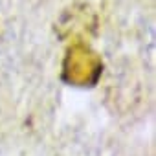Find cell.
<instances>
[{
  "instance_id": "1",
  "label": "cell",
  "mask_w": 156,
  "mask_h": 156,
  "mask_svg": "<svg viewBox=\"0 0 156 156\" xmlns=\"http://www.w3.org/2000/svg\"><path fill=\"white\" fill-rule=\"evenodd\" d=\"M79 55H81V59H77L75 53L70 57L72 59V70H66V72H72V79L73 81H88V73L98 72L96 61L90 55H87V51H81Z\"/></svg>"
}]
</instances>
